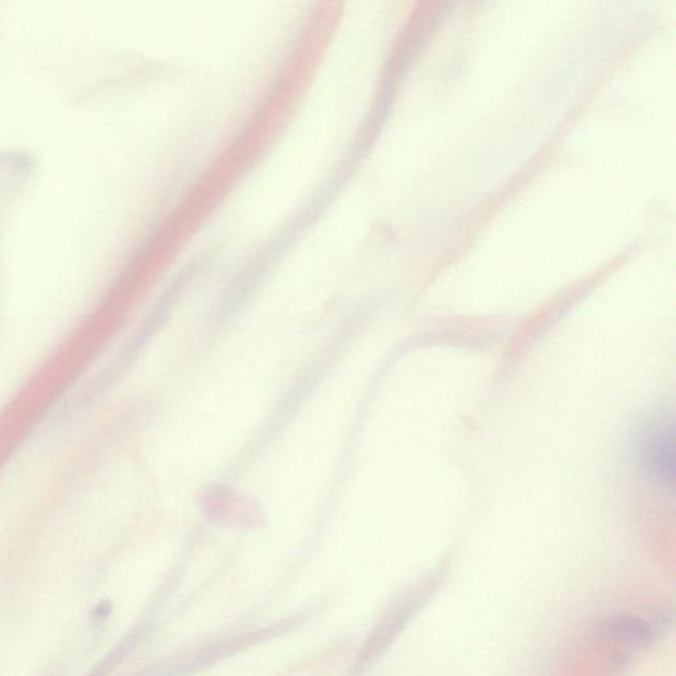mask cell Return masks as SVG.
<instances>
[{
  "mask_svg": "<svg viewBox=\"0 0 676 676\" xmlns=\"http://www.w3.org/2000/svg\"><path fill=\"white\" fill-rule=\"evenodd\" d=\"M675 438L674 414L667 411L649 416L634 438L638 472L651 489L666 498L675 494Z\"/></svg>",
  "mask_w": 676,
  "mask_h": 676,
  "instance_id": "cell-1",
  "label": "cell"
},
{
  "mask_svg": "<svg viewBox=\"0 0 676 676\" xmlns=\"http://www.w3.org/2000/svg\"><path fill=\"white\" fill-rule=\"evenodd\" d=\"M605 632L628 646H643L651 640L653 628L640 617L617 616L604 622Z\"/></svg>",
  "mask_w": 676,
  "mask_h": 676,
  "instance_id": "cell-2",
  "label": "cell"
}]
</instances>
